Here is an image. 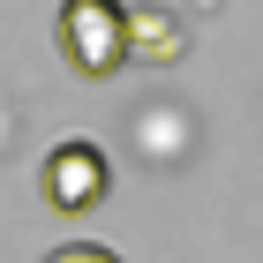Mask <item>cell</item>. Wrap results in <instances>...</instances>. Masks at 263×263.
Masks as SVG:
<instances>
[{"label":"cell","mask_w":263,"mask_h":263,"mask_svg":"<svg viewBox=\"0 0 263 263\" xmlns=\"http://www.w3.org/2000/svg\"><path fill=\"white\" fill-rule=\"evenodd\" d=\"M61 61L76 76L105 83L136 61V38H128V0H61Z\"/></svg>","instance_id":"6da1fadb"},{"label":"cell","mask_w":263,"mask_h":263,"mask_svg":"<svg viewBox=\"0 0 263 263\" xmlns=\"http://www.w3.org/2000/svg\"><path fill=\"white\" fill-rule=\"evenodd\" d=\"M38 196H45V211H61V218L98 211V203L113 196V158H105V143L61 136V143L38 158Z\"/></svg>","instance_id":"7a4b0ae2"},{"label":"cell","mask_w":263,"mask_h":263,"mask_svg":"<svg viewBox=\"0 0 263 263\" xmlns=\"http://www.w3.org/2000/svg\"><path fill=\"white\" fill-rule=\"evenodd\" d=\"M128 38H136V61H181L188 53V23L173 8H128Z\"/></svg>","instance_id":"3957f363"},{"label":"cell","mask_w":263,"mask_h":263,"mask_svg":"<svg viewBox=\"0 0 263 263\" xmlns=\"http://www.w3.org/2000/svg\"><path fill=\"white\" fill-rule=\"evenodd\" d=\"M38 263H121V256H113L105 241H61L53 256H38Z\"/></svg>","instance_id":"277c9868"}]
</instances>
